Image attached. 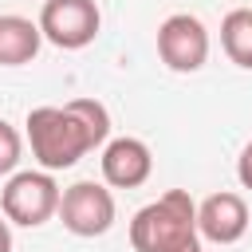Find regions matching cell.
<instances>
[{
    "label": "cell",
    "mask_w": 252,
    "mask_h": 252,
    "mask_svg": "<svg viewBox=\"0 0 252 252\" xmlns=\"http://www.w3.org/2000/svg\"><path fill=\"white\" fill-rule=\"evenodd\" d=\"M110 138V110L98 98H71L63 106H35L28 110V142L39 169H71L94 146Z\"/></svg>",
    "instance_id": "6da1fadb"
},
{
    "label": "cell",
    "mask_w": 252,
    "mask_h": 252,
    "mask_svg": "<svg viewBox=\"0 0 252 252\" xmlns=\"http://www.w3.org/2000/svg\"><path fill=\"white\" fill-rule=\"evenodd\" d=\"M130 244L134 252H201L197 201L185 189H169L142 205L130 220Z\"/></svg>",
    "instance_id": "7a4b0ae2"
},
{
    "label": "cell",
    "mask_w": 252,
    "mask_h": 252,
    "mask_svg": "<svg viewBox=\"0 0 252 252\" xmlns=\"http://www.w3.org/2000/svg\"><path fill=\"white\" fill-rule=\"evenodd\" d=\"M0 209L8 224L20 228H39L59 213V185L47 169H24L12 173L4 193H0Z\"/></svg>",
    "instance_id": "3957f363"
},
{
    "label": "cell",
    "mask_w": 252,
    "mask_h": 252,
    "mask_svg": "<svg viewBox=\"0 0 252 252\" xmlns=\"http://www.w3.org/2000/svg\"><path fill=\"white\" fill-rule=\"evenodd\" d=\"M98 28H102V12L94 0H47L39 8L43 39L63 51H79V47L94 43Z\"/></svg>",
    "instance_id": "277c9868"
},
{
    "label": "cell",
    "mask_w": 252,
    "mask_h": 252,
    "mask_svg": "<svg viewBox=\"0 0 252 252\" xmlns=\"http://www.w3.org/2000/svg\"><path fill=\"white\" fill-rule=\"evenodd\" d=\"M158 55L177 75L201 71L205 59H209V32H205V24L197 16H189V12L165 16L161 28H158Z\"/></svg>",
    "instance_id": "5b68a950"
},
{
    "label": "cell",
    "mask_w": 252,
    "mask_h": 252,
    "mask_svg": "<svg viewBox=\"0 0 252 252\" xmlns=\"http://www.w3.org/2000/svg\"><path fill=\"white\" fill-rule=\"evenodd\" d=\"M59 220L75 236H102L114 224V197L98 181H75L59 193Z\"/></svg>",
    "instance_id": "8992f818"
},
{
    "label": "cell",
    "mask_w": 252,
    "mask_h": 252,
    "mask_svg": "<svg viewBox=\"0 0 252 252\" xmlns=\"http://www.w3.org/2000/svg\"><path fill=\"white\" fill-rule=\"evenodd\" d=\"M197 232L213 244H236L248 232V205L240 193H209L197 205Z\"/></svg>",
    "instance_id": "52a82bcc"
},
{
    "label": "cell",
    "mask_w": 252,
    "mask_h": 252,
    "mask_svg": "<svg viewBox=\"0 0 252 252\" xmlns=\"http://www.w3.org/2000/svg\"><path fill=\"white\" fill-rule=\"evenodd\" d=\"M154 173V154L142 138H114L102 150V181L114 189H138Z\"/></svg>",
    "instance_id": "ba28073f"
},
{
    "label": "cell",
    "mask_w": 252,
    "mask_h": 252,
    "mask_svg": "<svg viewBox=\"0 0 252 252\" xmlns=\"http://www.w3.org/2000/svg\"><path fill=\"white\" fill-rule=\"evenodd\" d=\"M43 32L28 16H0V67H24L39 55Z\"/></svg>",
    "instance_id": "9c48e42d"
},
{
    "label": "cell",
    "mask_w": 252,
    "mask_h": 252,
    "mask_svg": "<svg viewBox=\"0 0 252 252\" xmlns=\"http://www.w3.org/2000/svg\"><path fill=\"white\" fill-rule=\"evenodd\" d=\"M220 47L236 67L252 71V8H232L220 20Z\"/></svg>",
    "instance_id": "30bf717a"
},
{
    "label": "cell",
    "mask_w": 252,
    "mask_h": 252,
    "mask_svg": "<svg viewBox=\"0 0 252 252\" xmlns=\"http://www.w3.org/2000/svg\"><path fill=\"white\" fill-rule=\"evenodd\" d=\"M20 150H24V142H20L16 126L0 118V173H12L20 165Z\"/></svg>",
    "instance_id": "8fae6325"
},
{
    "label": "cell",
    "mask_w": 252,
    "mask_h": 252,
    "mask_svg": "<svg viewBox=\"0 0 252 252\" xmlns=\"http://www.w3.org/2000/svg\"><path fill=\"white\" fill-rule=\"evenodd\" d=\"M236 177H240V185L244 189H252V142L240 150V158H236Z\"/></svg>",
    "instance_id": "7c38bea8"
},
{
    "label": "cell",
    "mask_w": 252,
    "mask_h": 252,
    "mask_svg": "<svg viewBox=\"0 0 252 252\" xmlns=\"http://www.w3.org/2000/svg\"><path fill=\"white\" fill-rule=\"evenodd\" d=\"M0 252H12V228H8V220H0Z\"/></svg>",
    "instance_id": "4fadbf2b"
}]
</instances>
